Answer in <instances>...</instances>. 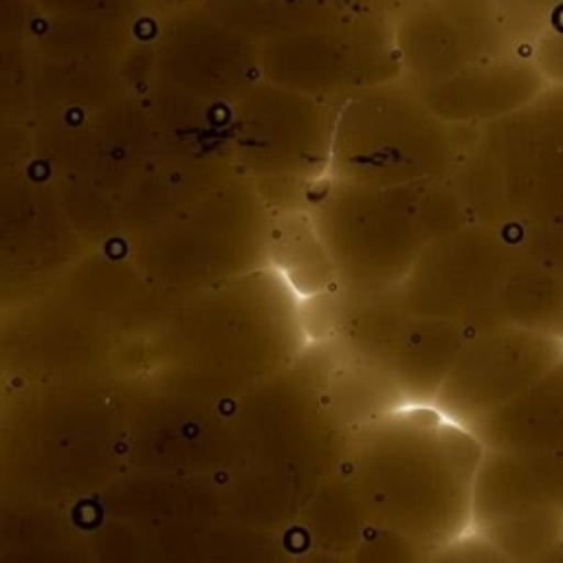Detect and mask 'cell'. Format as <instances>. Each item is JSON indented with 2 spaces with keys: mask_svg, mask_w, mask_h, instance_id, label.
I'll list each match as a JSON object with an SVG mask.
<instances>
[{
  "mask_svg": "<svg viewBox=\"0 0 563 563\" xmlns=\"http://www.w3.org/2000/svg\"><path fill=\"white\" fill-rule=\"evenodd\" d=\"M515 409L521 416L519 446L530 455L563 460V356L517 396Z\"/></svg>",
  "mask_w": 563,
  "mask_h": 563,
  "instance_id": "1",
  "label": "cell"
}]
</instances>
